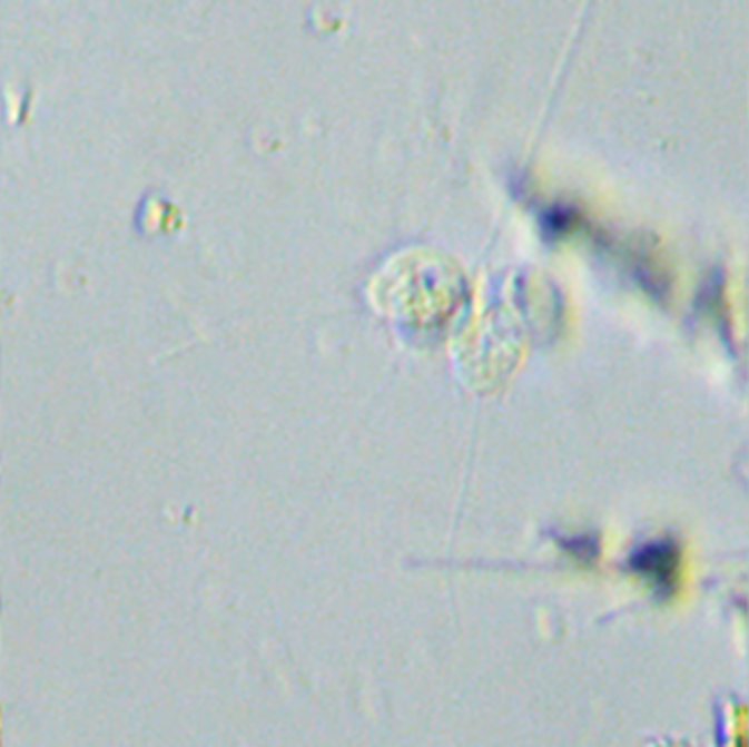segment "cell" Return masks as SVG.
Segmentation results:
<instances>
[{
  "mask_svg": "<svg viewBox=\"0 0 749 747\" xmlns=\"http://www.w3.org/2000/svg\"><path fill=\"white\" fill-rule=\"evenodd\" d=\"M676 566H678V554H676L673 548H669L664 543L649 545L635 559V568L642 570L644 577H649L651 581H656V586L671 583Z\"/></svg>",
  "mask_w": 749,
  "mask_h": 747,
  "instance_id": "6da1fadb",
  "label": "cell"
}]
</instances>
